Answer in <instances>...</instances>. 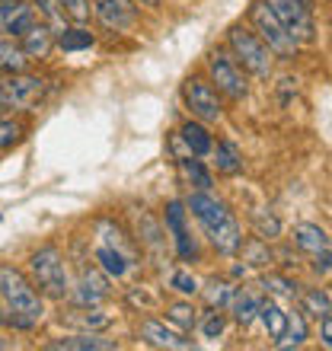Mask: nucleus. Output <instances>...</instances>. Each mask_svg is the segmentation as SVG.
Wrapping results in <instances>:
<instances>
[{
    "label": "nucleus",
    "instance_id": "27",
    "mask_svg": "<svg viewBox=\"0 0 332 351\" xmlns=\"http://www.w3.org/2000/svg\"><path fill=\"white\" fill-rule=\"evenodd\" d=\"M96 265H99L109 278H125L131 271V265H134V262H131L128 256H121L119 250H112V246L99 243V246H96Z\"/></svg>",
    "mask_w": 332,
    "mask_h": 351
},
{
    "label": "nucleus",
    "instance_id": "29",
    "mask_svg": "<svg viewBox=\"0 0 332 351\" xmlns=\"http://www.w3.org/2000/svg\"><path fill=\"white\" fill-rule=\"evenodd\" d=\"M300 310H304L307 316H316V319H323L326 313H332V297L326 294L323 287H307V291H300Z\"/></svg>",
    "mask_w": 332,
    "mask_h": 351
},
{
    "label": "nucleus",
    "instance_id": "38",
    "mask_svg": "<svg viewBox=\"0 0 332 351\" xmlns=\"http://www.w3.org/2000/svg\"><path fill=\"white\" fill-rule=\"evenodd\" d=\"M169 287H173L176 294H182V297H195L198 291H202L198 278H195L189 268H176L173 275H169Z\"/></svg>",
    "mask_w": 332,
    "mask_h": 351
},
{
    "label": "nucleus",
    "instance_id": "10",
    "mask_svg": "<svg viewBox=\"0 0 332 351\" xmlns=\"http://www.w3.org/2000/svg\"><path fill=\"white\" fill-rule=\"evenodd\" d=\"M131 221H134V243H138V250L147 252L154 262H163L169 230H163V223H160L147 208H134V211H131Z\"/></svg>",
    "mask_w": 332,
    "mask_h": 351
},
{
    "label": "nucleus",
    "instance_id": "45",
    "mask_svg": "<svg viewBox=\"0 0 332 351\" xmlns=\"http://www.w3.org/2000/svg\"><path fill=\"white\" fill-rule=\"evenodd\" d=\"M3 326L10 329V316H7V306H3V300H0V329H3Z\"/></svg>",
    "mask_w": 332,
    "mask_h": 351
},
{
    "label": "nucleus",
    "instance_id": "42",
    "mask_svg": "<svg viewBox=\"0 0 332 351\" xmlns=\"http://www.w3.org/2000/svg\"><path fill=\"white\" fill-rule=\"evenodd\" d=\"M26 0H0V36L7 32V26H10V19L16 16V10L23 7Z\"/></svg>",
    "mask_w": 332,
    "mask_h": 351
},
{
    "label": "nucleus",
    "instance_id": "13",
    "mask_svg": "<svg viewBox=\"0 0 332 351\" xmlns=\"http://www.w3.org/2000/svg\"><path fill=\"white\" fill-rule=\"evenodd\" d=\"M93 16L109 32H128L138 23V3L134 0H93Z\"/></svg>",
    "mask_w": 332,
    "mask_h": 351
},
{
    "label": "nucleus",
    "instance_id": "22",
    "mask_svg": "<svg viewBox=\"0 0 332 351\" xmlns=\"http://www.w3.org/2000/svg\"><path fill=\"white\" fill-rule=\"evenodd\" d=\"M64 55H77V51H86V48L96 45V36H93L86 23H67L64 32H58V42H55Z\"/></svg>",
    "mask_w": 332,
    "mask_h": 351
},
{
    "label": "nucleus",
    "instance_id": "4",
    "mask_svg": "<svg viewBox=\"0 0 332 351\" xmlns=\"http://www.w3.org/2000/svg\"><path fill=\"white\" fill-rule=\"evenodd\" d=\"M227 51L240 61V67L246 74L259 77V80H268V77H272L275 55H272V48L252 32L249 23H233V26L227 29Z\"/></svg>",
    "mask_w": 332,
    "mask_h": 351
},
{
    "label": "nucleus",
    "instance_id": "25",
    "mask_svg": "<svg viewBox=\"0 0 332 351\" xmlns=\"http://www.w3.org/2000/svg\"><path fill=\"white\" fill-rule=\"evenodd\" d=\"M208 157L214 160V169H217V173H224V176L243 173V154L237 150V144H233V141H217Z\"/></svg>",
    "mask_w": 332,
    "mask_h": 351
},
{
    "label": "nucleus",
    "instance_id": "28",
    "mask_svg": "<svg viewBox=\"0 0 332 351\" xmlns=\"http://www.w3.org/2000/svg\"><path fill=\"white\" fill-rule=\"evenodd\" d=\"M240 256L243 262H246V268H268L272 262H275V256H272V250H268V240H262V237H249V240L240 243Z\"/></svg>",
    "mask_w": 332,
    "mask_h": 351
},
{
    "label": "nucleus",
    "instance_id": "43",
    "mask_svg": "<svg viewBox=\"0 0 332 351\" xmlns=\"http://www.w3.org/2000/svg\"><path fill=\"white\" fill-rule=\"evenodd\" d=\"M320 345L332 351V313H326L323 319H320Z\"/></svg>",
    "mask_w": 332,
    "mask_h": 351
},
{
    "label": "nucleus",
    "instance_id": "11",
    "mask_svg": "<svg viewBox=\"0 0 332 351\" xmlns=\"http://www.w3.org/2000/svg\"><path fill=\"white\" fill-rule=\"evenodd\" d=\"M163 211H166V230H169V237H173L176 256H179L182 262H198V243L192 240L189 223H185V217H189V208H185V202H179V198H169Z\"/></svg>",
    "mask_w": 332,
    "mask_h": 351
},
{
    "label": "nucleus",
    "instance_id": "14",
    "mask_svg": "<svg viewBox=\"0 0 332 351\" xmlns=\"http://www.w3.org/2000/svg\"><path fill=\"white\" fill-rule=\"evenodd\" d=\"M138 335L150 348H169V351H185V348H195V342L189 339V332L176 329L173 323L166 326V319H144L138 326Z\"/></svg>",
    "mask_w": 332,
    "mask_h": 351
},
{
    "label": "nucleus",
    "instance_id": "37",
    "mask_svg": "<svg viewBox=\"0 0 332 351\" xmlns=\"http://www.w3.org/2000/svg\"><path fill=\"white\" fill-rule=\"evenodd\" d=\"M252 230H256V237H262V240L272 243V240L281 237V221L268 211H256L252 214Z\"/></svg>",
    "mask_w": 332,
    "mask_h": 351
},
{
    "label": "nucleus",
    "instance_id": "33",
    "mask_svg": "<svg viewBox=\"0 0 332 351\" xmlns=\"http://www.w3.org/2000/svg\"><path fill=\"white\" fill-rule=\"evenodd\" d=\"M32 7H36V13L42 16V23H48V26L58 32H64V26L71 23V19L64 16V7H61V0H32Z\"/></svg>",
    "mask_w": 332,
    "mask_h": 351
},
{
    "label": "nucleus",
    "instance_id": "16",
    "mask_svg": "<svg viewBox=\"0 0 332 351\" xmlns=\"http://www.w3.org/2000/svg\"><path fill=\"white\" fill-rule=\"evenodd\" d=\"M48 351H115L119 342L112 339H102L99 332H74V335H64L58 342H48Z\"/></svg>",
    "mask_w": 332,
    "mask_h": 351
},
{
    "label": "nucleus",
    "instance_id": "6",
    "mask_svg": "<svg viewBox=\"0 0 332 351\" xmlns=\"http://www.w3.org/2000/svg\"><path fill=\"white\" fill-rule=\"evenodd\" d=\"M204 71H208V80L217 86L221 96L240 102L249 96V80L246 71L240 67V61L227 51V48H211L208 58H204Z\"/></svg>",
    "mask_w": 332,
    "mask_h": 351
},
{
    "label": "nucleus",
    "instance_id": "3",
    "mask_svg": "<svg viewBox=\"0 0 332 351\" xmlns=\"http://www.w3.org/2000/svg\"><path fill=\"white\" fill-rule=\"evenodd\" d=\"M26 271L45 300H67L71 297V285L74 281H71V271H67L64 252L58 250L55 243H45L36 252H29Z\"/></svg>",
    "mask_w": 332,
    "mask_h": 351
},
{
    "label": "nucleus",
    "instance_id": "12",
    "mask_svg": "<svg viewBox=\"0 0 332 351\" xmlns=\"http://www.w3.org/2000/svg\"><path fill=\"white\" fill-rule=\"evenodd\" d=\"M109 297H112V287H109L106 271H102L99 265L80 268L77 281L71 285V300H74L77 306H102Z\"/></svg>",
    "mask_w": 332,
    "mask_h": 351
},
{
    "label": "nucleus",
    "instance_id": "19",
    "mask_svg": "<svg viewBox=\"0 0 332 351\" xmlns=\"http://www.w3.org/2000/svg\"><path fill=\"white\" fill-rule=\"evenodd\" d=\"M259 304H262V300H259L252 291H246V287H237V291H233V300H230V306H227V310H230L233 323L240 326V329H249V326L259 319Z\"/></svg>",
    "mask_w": 332,
    "mask_h": 351
},
{
    "label": "nucleus",
    "instance_id": "46",
    "mask_svg": "<svg viewBox=\"0 0 332 351\" xmlns=\"http://www.w3.org/2000/svg\"><path fill=\"white\" fill-rule=\"evenodd\" d=\"M3 109H7V106H3V99H0V115H3Z\"/></svg>",
    "mask_w": 332,
    "mask_h": 351
},
{
    "label": "nucleus",
    "instance_id": "36",
    "mask_svg": "<svg viewBox=\"0 0 332 351\" xmlns=\"http://www.w3.org/2000/svg\"><path fill=\"white\" fill-rule=\"evenodd\" d=\"M32 26H36V7H32V3H23V7L16 10V16L10 19V26H7L3 36L7 38H23Z\"/></svg>",
    "mask_w": 332,
    "mask_h": 351
},
{
    "label": "nucleus",
    "instance_id": "1",
    "mask_svg": "<svg viewBox=\"0 0 332 351\" xmlns=\"http://www.w3.org/2000/svg\"><path fill=\"white\" fill-rule=\"evenodd\" d=\"M0 300L7 306L10 329L29 332L45 316V297L32 285L29 271L16 268L13 262H0Z\"/></svg>",
    "mask_w": 332,
    "mask_h": 351
},
{
    "label": "nucleus",
    "instance_id": "48",
    "mask_svg": "<svg viewBox=\"0 0 332 351\" xmlns=\"http://www.w3.org/2000/svg\"><path fill=\"white\" fill-rule=\"evenodd\" d=\"M329 3H332V0H329Z\"/></svg>",
    "mask_w": 332,
    "mask_h": 351
},
{
    "label": "nucleus",
    "instance_id": "5",
    "mask_svg": "<svg viewBox=\"0 0 332 351\" xmlns=\"http://www.w3.org/2000/svg\"><path fill=\"white\" fill-rule=\"evenodd\" d=\"M246 19H249V26H252V32L272 48V55H275L278 61H294L300 45H297L294 36L281 26V19L272 13V7H268L265 0H252V3H249Z\"/></svg>",
    "mask_w": 332,
    "mask_h": 351
},
{
    "label": "nucleus",
    "instance_id": "24",
    "mask_svg": "<svg viewBox=\"0 0 332 351\" xmlns=\"http://www.w3.org/2000/svg\"><path fill=\"white\" fill-rule=\"evenodd\" d=\"M310 339V323H307V313L300 310V306H294L291 313H287V329L285 335L275 342V348H300V345Z\"/></svg>",
    "mask_w": 332,
    "mask_h": 351
},
{
    "label": "nucleus",
    "instance_id": "30",
    "mask_svg": "<svg viewBox=\"0 0 332 351\" xmlns=\"http://www.w3.org/2000/svg\"><path fill=\"white\" fill-rule=\"evenodd\" d=\"M166 323H173L182 332H192V329H198V310L189 300H176L166 306Z\"/></svg>",
    "mask_w": 332,
    "mask_h": 351
},
{
    "label": "nucleus",
    "instance_id": "2",
    "mask_svg": "<svg viewBox=\"0 0 332 351\" xmlns=\"http://www.w3.org/2000/svg\"><path fill=\"white\" fill-rule=\"evenodd\" d=\"M185 208H189V214H192L195 221L202 223L208 243H211L221 256H237V252H240L243 230H240V223H237V217H233V211L217 195L192 189L189 198H185Z\"/></svg>",
    "mask_w": 332,
    "mask_h": 351
},
{
    "label": "nucleus",
    "instance_id": "20",
    "mask_svg": "<svg viewBox=\"0 0 332 351\" xmlns=\"http://www.w3.org/2000/svg\"><path fill=\"white\" fill-rule=\"evenodd\" d=\"M291 240H294V246L300 252H320V250H329L332 246V240H329V233L320 227V223H310V221H304V223H297L294 227V233H291Z\"/></svg>",
    "mask_w": 332,
    "mask_h": 351
},
{
    "label": "nucleus",
    "instance_id": "31",
    "mask_svg": "<svg viewBox=\"0 0 332 351\" xmlns=\"http://www.w3.org/2000/svg\"><path fill=\"white\" fill-rule=\"evenodd\" d=\"M233 291H237V285L224 281V278H214V281H208V285L202 287L204 304H208V306H217V310H227V306H230Z\"/></svg>",
    "mask_w": 332,
    "mask_h": 351
},
{
    "label": "nucleus",
    "instance_id": "41",
    "mask_svg": "<svg viewBox=\"0 0 332 351\" xmlns=\"http://www.w3.org/2000/svg\"><path fill=\"white\" fill-rule=\"evenodd\" d=\"M310 268H313V275L329 278L332 275V246H329V250L313 252V256H310Z\"/></svg>",
    "mask_w": 332,
    "mask_h": 351
},
{
    "label": "nucleus",
    "instance_id": "26",
    "mask_svg": "<svg viewBox=\"0 0 332 351\" xmlns=\"http://www.w3.org/2000/svg\"><path fill=\"white\" fill-rule=\"evenodd\" d=\"M179 173L185 176V182L192 185V189H202V192H211V189H214L211 169L204 167L202 157H195V154H185V157H179Z\"/></svg>",
    "mask_w": 332,
    "mask_h": 351
},
{
    "label": "nucleus",
    "instance_id": "7",
    "mask_svg": "<svg viewBox=\"0 0 332 351\" xmlns=\"http://www.w3.org/2000/svg\"><path fill=\"white\" fill-rule=\"evenodd\" d=\"M182 102H185V109H189V115L204 121V125L221 121V115H224L221 93H217V86L202 74H192L182 80Z\"/></svg>",
    "mask_w": 332,
    "mask_h": 351
},
{
    "label": "nucleus",
    "instance_id": "40",
    "mask_svg": "<svg viewBox=\"0 0 332 351\" xmlns=\"http://www.w3.org/2000/svg\"><path fill=\"white\" fill-rule=\"evenodd\" d=\"M61 7L71 23H90L93 16V0H61Z\"/></svg>",
    "mask_w": 332,
    "mask_h": 351
},
{
    "label": "nucleus",
    "instance_id": "9",
    "mask_svg": "<svg viewBox=\"0 0 332 351\" xmlns=\"http://www.w3.org/2000/svg\"><path fill=\"white\" fill-rule=\"evenodd\" d=\"M42 90H45V80L38 74H29V71L0 80V99H3L7 109H16V112H26L32 102H38Z\"/></svg>",
    "mask_w": 332,
    "mask_h": 351
},
{
    "label": "nucleus",
    "instance_id": "23",
    "mask_svg": "<svg viewBox=\"0 0 332 351\" xmlns=\"http://www.w3.org/2000/svg\"><path fill=\"white\" fill-rule=\"evenodd\" d=\"M259 319H262V326H265V335L272 339V345L285 335V329H287V313L281 310V304H278L275 297L268 294L262 304H259Z\"/></svg>",
    "mask_w": 332,
    "mask_h": 351
},
{
    "label": "nucleus",
    "instance_id": "35",
    "mask_svg": "<svg viewBox=\"0 0 332 351\" xmlns=\"http://www.w3.org/2000/svg\"><path fill=\"white\" fill-rule=\"evenodd\" d=\"M224 329H227V313L217 310V306H208L204 316H198V332H202L204 339H221Z\"/></svg>",
    "mask_w": 332,
    "mask_h": 351
},
{
    "label": "nucleus",
    "instance_id": "34",
    "mask_svg": "<svg viewBox=\"0 0 332 351\" xmlns=\"http://www.w3.org/2000/svg\"><path fill=\"white\" fill-rule=\"evenodd\" d=\"M71 323H77L83 332H102L112 323V316H106L99 306H80L77 316H71Z\"/></svg>",
    "mask_w": 332,
    "mask_h": 351
},
{
    "label": "nucleus",
    "instance_id": "21",
    "mask_svg": "<svg viewBox=\"0 0 332 351\" xmlns=\"http://www.w3.org/2000/svg\"><path fill=\"white\" fill-rule=\"evenodd\" d=\"M32 58L23 51L19 38H7L0 36V77H13V74H23L29 67Z\"/></svg>",
    "mask_w": 332,
    "mask_h": 351
},
{
    "label": "nucleus",
    "instance_id": "17",
    "mask_svg": "<svg viewBox=\"0 0 332 351\" xmlns=\"http://www.w3.org/2000/svg\"><path fill=\"white\" fill-rule=\"evenodd\" d=\"M179 144L185 147V154H195V157H208L214 147V138L211 131H208V125L198 119H189L179 128Z\"/></svg>",
    "mask_w": 332,
    "mask_h": 351
},
{
    "label": "nucleus",
    "instance_id": "15",
    "mask_svg": "<svg viewBox=\"0 0 332 351\" xmlns=\"http://www.w3.org/2000/svg\"><path fill=\"white\" fill-rule=\"evenodd\" d=\"M93 227H96V237H99V243L112 246V250H119L121 256H128L131 262H138V243H134V237H128V233L121 230V227L112 221V217H99V221L93 223Z\"/></svg>",
    "mask_w": 332,
    "mask_h": 351
},
{
    "label": "nucleus",
    "instance_id": "47",
    "mask_svg": "<svg viewBox=\"0 0 332 351\" xmlns=\"http://www.w3.org/2000/svg\"><path fill=\"white\" fill-rule=\"evenodd\" d=\"M0 80H3V77H0Z\"/></svg>",
    "mask_w": 332,
    "mask_h": 351
},
{
    "label": "nucleus",
    "instance_id": "8",
    "mask_svg": "<svg viewBox=\"0 0 332 351\" xmlns=\"http://www.w3.org/2000/svg\"><path fill=\"white\" fill-rule=\"evenodd\" d=\"M265 3L281 19V26L294 36L297 45H313L316 42L313 0H265Z\"/></svg>",
    "mask_w": 332,
    "mask_h": 351
},
{
    "label": "nucleus",
    "instance_id": "44",
    "mask_svg": "<svg viewBox=\"0 0 332 351\" xmlns=\"http://www.w3.org/2000/svg\"><path fill=\"white\" fill-rule=\"evenodd\" d=\"M134 3H138V7H147V10H160L163 0H134Z\"/></svg>",
    "mask_w": 332,
    "mask_h": 351
},
{
    "label": "nucleus",
    "instance_id": "32",
    "mask_svg": "<svg viewBox=\"0 0 332 351\" xmlns=\"http://www.w3.org/2000/svg\"><path fill=\"white\" fill-rule=\"evenodd\" d=\"M262 287H265L272 297H285V300H297V297H300V285L291 281L287 275H278V271H265V275H262Z\"/></svg>",
    "mask_w": 332,
    "mask_h": 351
},
{
    "label": "nucleus",
    "instance_id": "18",
    "mask_svg": "<svg viewBox=\"0 0 332 351\" xmlns=\"http://www.w3.org/2000/svg\"><path fill=\"white\" fill-rule=\"evenodd\" d=\"M55 42H58V36H55V29L48 26V23H36V26L29 29L26 36L19 38V45H23V51H26L29 58H48L51 51H55Z\"/></svg>",
    "mask_w": 332,
    "mask_h": 351
},
{
    "label": "nucleus",
    "instance_id": "39",
    "mask_svg": "<svg viewBox=\"0 0 332 351\" xmlns=\"http://www.w3.org/2000/svg\"><path fill=\"white\" fill-rule=\"evenodd\" d=\"M19 141H23V125L13 119H3L0 115V150H10L16 147Z\"/></svg>",
    "mask_w": 332,
    "mask_h": 351
}]
</instances>
